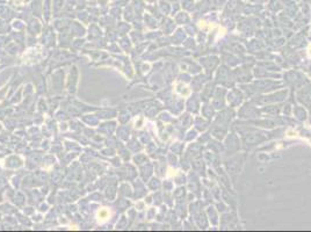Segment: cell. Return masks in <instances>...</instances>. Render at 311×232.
I'll use <instances>...</instances> for the list:
<instances>
[{
    "label": "cell",
    "mask_w": 311,
    "mask_h": 232,
    "mask_svg": "<svg viewBox=\"0 0 311 232\" xmlns=\"http://www.w3.org/2000/svg\"><path fill=\"white\" fill-rule=\"evenodd\" d=\"M109 217V211L107 210V209H100L98 211V220H100V222H103V220H106L107 218Z\"/></svg>",
    "instance_id": "cell-1"
}]
</instances>
